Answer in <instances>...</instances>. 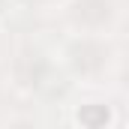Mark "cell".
<instances>
[{"mask_svg": "<svg viewBox=\"0 0 129 129\" xmlns=\"http://www.w3.org/2000/svg\"><path fill=\"white\" fill-rule=\"evenodd\" d=\"M75 120H78L81 126H87V129H102L111 120V111H108V105H102V102H84V105L75 111Z\"/></svg>", "mask_w": 129, "mask_h": 129, "instance_id": "obj_1", "label": "cell"}]
</instances>
